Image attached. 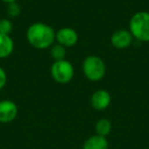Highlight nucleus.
Here are the masks:
<instances>
[{
	"label": "nucleus",
	"mask_w": 149,
	"mask_h": 149,
	"mask_svg": "<svg viewBox=\"0 0 149 149\" xmlns=\"http://www.w3.org/2000/svg\"><path fill=\"white\" fill-rule=\"evenodd\" d=\"M55 41H57L58 44L65 48L72 47L79 41V35L77 31L72 28L64 27L55 33Z\"/></svg>",
	"instance_id": "5"
},
{
	"label": "nucleus",
	"mask_w": 149,
	"mask_h": 149,
	"mask_svg": "<svg viewBox=\"0 0 149 149\" xmlns=\"http://www.w3.org/2000/svg\"><path fill=\"white\" fill-rule=\"evenodd\" d=\"M7 82V74L3 68L0 66V91L5 87Z\"/></svg>",
	"instance_id": "15"
},
{
	"label": "nucleus",
	"mask_w": 149,
	"mask_h": 149,
	"mask_svg": "<svg viewBox=\"0 0 149 149\" xmlns=\"http://www.w3.org/2000/svg\"><path fill=\"white\" fill-rule=\"evenodd\" d=\"M13 25L9 19H0V33L4 35H9L13 32Z\"/></svg>",
	"instance_id": "14"
},
{
	"label": "nucleus",
	"mask_w": 149,
	"mask_h": 149,
	"mask_svg": "<svg viewBox=\"0 0 149 149\" xmlns=\"http://www.w3.org/2000/svg\"><path fill=\"white\" fill-rule=\"evenodd\" d=\"M82 70L86 79L91 82H98L105 76L106 65L101 57L97 55H89L84 59Z\"/></svg>",
	"instance_id": "3"
},
{
	"label": "nucleus",
	"mask_w": 149,
	"mask_h": 149,
	"mask_svg": "<svg viewBox=\"0 0 149 149\" xmlns=\"http://www.w3.org/2000/svg\"><path fill=\"white\" fill-rule=\"evenodd\" d=\"M15 49V43L10 35H4L0 33V59L7 58L13 54Z\"/></svg>",
	"instance_id": "9"
},
{
	"label": "nucleus",
	"mask_w": 149,
	"mask_h": 149,
	"mask_svg": "<svg viewBox=\"0 0 149 149\" xmlns=\"http://www.w3.org/2000/svg\"><path fill=\"white\" fill-rule=\"evenodd\" d=\"M54 29L45 23H34L29 26L26 37L32 47L38 50L50 48L55 41Z\"/></svg>",
	"instance_id": "1"
},
{
	"label": "nucleus",
	"mask_w": 149,
	"mask_h": 149,
	"mask_svg": "<svg viewBox=\"0 0 149 149\" xmlns=\"http://www.w3.org/2000/svg\"><path fill=\"white\" fill-rule=\"evenodd\" d=\"M109 144L106 137L95 134L89 137L83 145V149H108Z\"/></svg>",
	"instance_id": "10"
},
{
	"label": "nucleus",
	"mask_w": 149,
	"mask_h": 149,
	"mask_svg": "<svg viewBox=\"0 0 149 149\" xmlns=\"http://www.w3.org/2000/svg\"><path fill=\"white\" fill-rule=\"evenodd\" d=\"M112 129L111 122L107 118H100L96 122L95 125V132L99 136L106 137L110 134Z\"/></svg>",
	"instance_id": "11"
},
{
	"label": "nucleus",
	"mask_w": 149,
	"mask_h": 149,
	"mask_svg": "<svg viewBox=\"0 0 149 149\" xmlns=\"http://www.w3.org/2000/svg\"><path fill=\"white\" fill-rule=\"evenodd\" d=\"M129 31L133 38L140 42H149V13L138 11L129 22Z\"/></svg>",
	"instance_id": "2"
},
{
	"label": "nucleus",
	"mask_w": 149,
	"mask_h": 149,
	"mask_svg": "<svg viewBox=\"0 0 149 149\" xmlns=\"http://www.w3.org/2000/svg\"><path fill=\"white\" fill-rule=\"evenodd\" d=\"M133 40H134V38H133L132 34L130 33V31L125 29H120L113 32L111 38H110L111 45L120 50L127 49L128 47H130L133 43Z\"/></svg>",
	"instance_id": "7"
},
{
	"label": "nucleus",
	"mask_w": 149,
	"mask_h": 149,
	"mask_svg": "<svg viewBox=\"0 0 149 149\" xmlns=\"http://www.w3.org/2000/svg\"><path fill=\"white\" fill-rule=\"evenodd\" d=\"M50 53H51L52 58L54 59V61L57 60H62L65 59L66 56V48L63 47L60 44H54L50 47Z\"/></svg>",
	"instance_id": "12"
},
{
	"label": "nucleus",
	"mask_w": 149,
	"mask_h": 149,
	"mask_svg": "<svg viewBox=\"0 0 149 149\" xmlns=\"http://www.w3.org/2000/svg\"><path fill=\"white\" fill-rule=\"evenodd\" d=\"M2 2L6 3V4H10V3H15V2H17V0H1Z\"/></svg>",
	"instance_id": "16"
},
{
	"label": "nucleus",
	"mask_w": 149,
	"mask_h": 149,
	"mask_svg": "<svg viewBox=\"0 0 149 149\" xmlns=\"http://www.w3.org/2000/svg\"><path fill=\"white\" fill-rule=\"evenodd\" d=\"M19 113L17 105L13 101L4 99L0 101V123L8 124L15 120Z\"/></svg>",
	"instance_id": "6"
},
{
	"label": "nucleus",
	"mask_w": 149,
	"mask_h": 149,
	"mask_svg": "<svg viewBox=\"0 0 149 149\" xmlns=\"http://www.w3.org/2000/svg\"><path fill=\"white\" fill-rule=\"evenodd\" d=\"M110 102H111V96L109 92L104 89H99L95 91L92 94L91 99H90L91 106L97 111L105 110L110 105Z\"/></svg>",
	"instance_id": "8"
},
{
	"label": "nucleus",
	"mask_w": 149,
	"mask_h": 149,
	"mask_svg": "<svg viewBox=\"0 0 149 149\" xmlns=\"http://www.w3.org/2000/svg\"><path fill=\"white\" fill-rule=\"evenodd\" d=\"M50 74L52 79L58 84L70 83L74 76V68L72 63L68 59L54 61L50 68Z\"/></svg>",
	"instance_id": "4"
},
{
	"label": "nucleus",
	"mask_w": 149,
	"mask_h": 149,
	"mask_svg": "<svg viewBox=\"0 0 149 149\" xmlns=\"http://www.w3.org/2000/svg\"><path fill=\"white\" fill-rule=\"evenodd\" d=\"M6 13L11 19L19 17V15H21V6L19 5V3L15 2V3H10V4H7Z\"/></svg>",
	"instance_id": "13"
}]
</instances>
